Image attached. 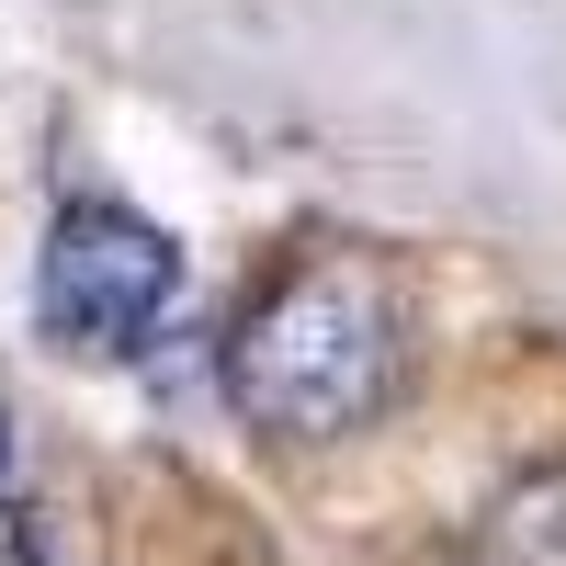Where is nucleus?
<instances>
[{"label":"nucleus","mask_w":566,"mask_h":566,"mask_svg":"<svg viewBox=\"0 0 566 566\" xmlns=\"http://www.w3.org/2000/svg\"><path fill=\"white\" fill-rule=\"evenodd\" d=\"M499 555L510 566H566V464H544V476H522L499 499Z\"/></svg>","instance_id":"7ed1b4c3"},{"label":"nucleus","mask_w":566,"mask_h":566,"mask_svg":"<svg viewBox=\"0 0 566 566\" xmlns=\"http://www.w3.org/2000/svg\"><path fill=\"white\" fill-rule=\"evenodd\" d=\"M397 374H408V317L363 250H317L272 272L227 328V408L272 442H340L386 419Z\"/></svg>","instance_id":"f257e3e1"},{"label":"nucleus","mask_w":566,"mask_h":566,"mask_svg":"<svg viewBox=\"0 0 566 566\" xmlns=\"http://www.w3.org/2000/svg\"><path fill=\"white\" fill-rule=\"evenodd\" d=\"M181 295V250L159 239L136 205H69L45 227V261H34V317L57 352L91 363H125L159 340V317Z\"/></svg>","instance_id":"f03ea898"}]
</instances>
